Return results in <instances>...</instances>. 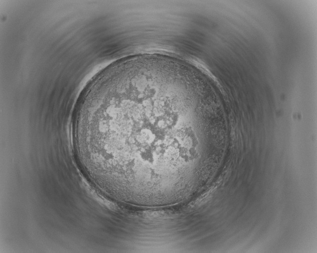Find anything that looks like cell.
<instances>
[{"label":"cell","mask_w":317,"mask_h":253,"mask_svg":"<svg viewBox=\"0 0 317 253\" xmlns=\"http://www.w3.org/2000/svg\"><path fill=\"white\" fill-rule=\"evenodd\" d=\"M188 108L182 91L157 81L122 79L100 88L77 121L88 165L121 186L174 176L189 157L183 123Z\"/></svg>","instance_id":"6da1fadb"}]
</instances>
